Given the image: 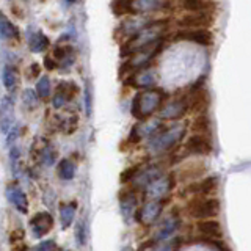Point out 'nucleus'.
Returning a JSON list of instances; mask_svg holds the SVG:
<instances>
[{"label": "nucleus", "mask_w": 251, "mask_h": 251, "mask_svg": "<svg viewBox=\"0 0 251 251\" xmlns=\"http://www.w3.org/2000/svg\"><path fill=\"white\" fill-rule=\"evenodd\" d=\"M165 100H167V94L160 88H155V86L146 91H140L132 99V116L140 121H145L154 112L160 110L165 105Z\"/></svg>", "instance_id": "f257e3e1"}, {"label": "nucleus", "mask_w": 251, "mask_h": 251, "mask_svg": "<svg viewBox=\"0 0 251 251\" xmlns=\"http://www.w3.org/2000/svg\"><path fill=\"white\" fill-rule=\"evenodd\" d=\"M185 130L187 127L184 124H175V126H171V127H165L157 133V135L149 138L148 149L155 154L171 151V149L176 148L180 143V140L184 138Z\"/></svg>", "instance_id": "f03ea898"}, {"label": "nucleus", "mask_w": 251, "mask_h": 251, "mask_svg": "<svg viewBox=\"0 0 251 251\" xmlns=\"http://www.w3.org/2000/svg\"><path fill=\"white\" fill-rule=\"evenodd\" d=\"M188 215L196 220H212L220 214V201L218 198H204V196H195L187 204Z\"/></svg>", "instance_id": "7ed1b4c3"}, {"label": "nucleus", "mask_w": 251, "mask_h": 251, "mask_svg": "<svg viewBox=\"0 0 251 251\" xmlns=\"http://www.w3.org/2000/svg\"><path fill=\"white\" fill-rule=\"evenodd\" d=\"M188 108H190V105H188V99L187 98L171 99L168 102H165V105L159 110L160 120H165V121L180 120V118L187 113Z\"/></svg>", "instance_id": "20e7f679"}, {"label": "nucleus", "mask_w": 251, "mask_h": 251, "mask_svg": "<svg viewBox=\"0 0 251 251\" xmlns=\"http://www.w3.org/2000/svg\"><path fill=\"white\" fill-rule=\"evenodd\" d=\"M176 184V179L173 175H165L160 179H157L155 182H152L146 188V196L151 201H159L162 198H165L170 192L171 188L175 187Z\"/></svg>", "instance_id": "39448f33"}, {"label": "nucleus", "mask_w": 251, "mask_h": 251, "mask_svg": "<svg viewBox=\"0 0 251 251\" xmlns=\"http://www.w3.org/2000/svg\"><path fill=\"white\" fill-rule=\"evenodd\" d=\"M214 22V16H212L209 11H202V13H190L182 16L177 21L179 27H185L187 30H198V28H204L212 25Z\"/></svg>", "instance_id": "423d86ee"}, {"label": "nucleus", "mask_w": 251, "mask_h": 251, "mask_svg": "<svg viewBox=\"0 0 251 251\" xmlns=\"http://www.w3.org/2000/svg\"><path fill=\"white\" fill-rule=\"evenodd\" d=\"M176 41H192L201 46H210L214 43V33L206 28L198 30H179L175 35Z\"/></svg>", "instance_id": "0eeeda50"}, {"label": "nucleus", "mask_w": 251, "mask_h": 251, "mask_svg": "<svg viewBox=\"0 0 251 251\" xmlns=\"http://www.w3.org/2000/svg\"><path fill=\"white\" fill-rule=\"evenodd\" d=\"M162 210H163L162 201H148L143 207L135 212L133 218H135V222H138L141 225H151L160 217Z\"/></svg>", "instance_id": "6e6552de"}, {"label": "nucleus", "mask_w": 251, "mask_h": 251, "mask_svg": "<svg viewBox=\"0 0 251 251\" xmlns=\"http://www.w3.org/2000/svg\"><path fill=\"white\" fill-rule=\"evenodd\" d=\"M185 152L196 155H207L212 152V141L207 135L195 133L185 141Z\"/></svg>", "instance_id": "1a4fd4ad"}, {"label": "nucleus", "mask_w": 251, "mask_h": 251, "mask_svg": "<svg viewBox=\"0 0 251 251\" xmlns=\"http://www.w3.org/2000/svg\"><path fill=\"white\" fill-rule=\"evenodd\" d=\"M77 93H78V88L75 82H61L52 98V105L55 108H61L68 100L73 99V96H75Z\"/></svg>", "instance_id": "9d476101"}, {"label": "nucleus", "mask_w": 251, "mask_h": 251, "mask_svg": "<svg viewBox=\"0 0 251 251\" xmlns=\"http://www.w3.org/2000/svg\"><path fill=\"white\" fill-rule=\"evenodd\" d=\"M30 226L36 237H44L53 227V218L49 212H38L35 217H31Z\"/></svg>", "instance_id": "9b49d317"}, {"label": "nucleus", "mask_w": 251, "mask_h": 251, "mask_svg": "<svg viewBox=\"0 0 251 251\" xmlns=\"http://www.w3.org/2000/svg\"><path fill=\"white\" fill-rule=\"evenodd\" d=\"M217 188H218V177L209 176L206 179L200 180V182H195L192 185H188L187 192L195 195V196H204V198H209V195L215 193Z\"/></svg>", "instance_id": "f8f14e48"}, {"label": "nucleus", "mask_w": 251, "mask_h": 251, "mask_svg": "<svg viewBox=\"0 0 251 251\" xmlns=\"http://www.w3.org/2000/svg\"><path fill=\"white\" fill-rule=\"evenodd\" d=\"M163 175V170L159 167V165H151V167H148L146 170L140 171L137 177H135V187L137 188H148L152 182H155L157 179H160Z\"/></svg>", "instance_id": "ddd939ff"}, {"label": "nucleus", "mask_w": 251, "mask_h": 251, "mask_svg": "<svg viewBox=\"0 0 251 251\" xmlns=\"http://www.w3.org/2000/svg\"><path fill=\"white\" fill-rule=\"evenodd\" d=\"M196 229L200 234L206 235L207 239H222L223 229L217 220H202V222L196 223Z\"/></svg>", "instance_id": "4468645a"}, {"label": "nucleus", "mask_w": 251, "mask_h": 251, "mask_svg": "<svg viewBox=\"0 0 251 251\" xmlns=\"http://www.w3.org/2000/svg\"><path fill=\"white\" fill-rule=\"evenodd\" d=\"M179 227V220L176 217H171V218H167L165 222L162 223V226L159 227V231L155 232L154 235V242L159 243V242H163L167 240L168 237H171L173 234L176 232V229Z\"/></svg>", "instance_id": "2eb2a0df"}, {"label": "nucleus", "mask_w": 251, "mask_h": 251, "mask_svg": "<svg viewBox=\"0 0 251 251\" xmlns=\"http://www.w3.org/2000/svg\"><path fill=\"white\" fill-rule=\"evenodd\" d=\"M137 204H138V198L135 195V190L126 192L124 196L121 195V210L126 220H129L130 215H135V212L138 210Z\"/></svg>", "instance_id": "dca6fc26"}, {"label": "nucleus", "mask_w": 251, "mask_h": 251, "mask_svg": "<svg viewBox=\"0 0 251 251\" xmlns=\"http://www.w3.org/2000/svg\"><path fill=\"white\" fill-rule=\"evenodd\" d=\"M28 47L31 52H43L49 47V38L43 31H35L28 36Z\"/></svg>", "instance_id": "f3484780"}, {"label": "nucleus", "mask_w": 251, "mask_h": 251, "mask_svg": "<svg viewBox=\"0 0 251 251\" xmlns=\"http://www.w3.org/2000/svg\"><path fill=\"white\" fill-rule=\"evenodd\" d=\"M75 209H77L75 202H65L60 206V220H61L63 229H68V227L71 226V223L74 222Z\"/></svg>", "instance_id": "a211bd4d"}, {"label": "nucleus", "mask_w": 251, "mask_h": 251, "mask_svg": "<svg viewBox=\"0 0 251 251\" xmlns=\"http://www.w3.org/2000/svg\"><path fill=\"white\" fill-rule=\"evenodd\" d=\"M10 200L13 202V206L18 209L21 214H27L28 210V201H27V196L24 193L21 188L14 187L13 190L10 192Z\"/></svg>", "instance_id": "6ab92c4d"}, {"label": "nucleus", "mask_w": 251, "mask_h": 251, "mask_svg": "<svg viewBox=\"0 0 251 251\" xmlns=\"http://www.w3.org/2000/svg\"><path fill=\"white\" fill-rule=\"evenodd\" d=\"M110 8H112L116 16H124L127 13H132V14L138 13L133 2H129V0H118V2H112L110 3Z\"/></svg>", "instance_id": "aec40b11"}, {"label": "nucleus", "mask_w": 251, "mask_h": 251, "mask_svg": "<svg viewBox=\"0 0 251 251\" xmlns=\"http://www.w3.org/2000/svg\"><path fill=\"white\" fill-rule=\"evenodd\" d=\"M182 6L187 11L193 13H202V11H210V8H214V2H204V0H185L182 2Z\"/></svg>", "instance_id": "412c9836"}, {"label": "nucleus", "mask_w": 251, "mask_h": 251, "mask_svg": "<svg viewBox=\"0 0 251 251\" xmlns=\"http://www.w3.org/2000/svg\"><path fill=\"white\" fill-rule=\"evenodd\" d=\"M0 35H2V39H11V38H18L19 31L13 24L6 19V16L2 14L0 16Z\"/></svg>", "instance_id": "4be33fe9"}, {"label": "nucleus", "mask_w": 251, "mask_h": 251, "mask_svg": "<svg viewBox=\"0 0 251 251\" xmlns=\"http://www.w3.org/2000/svg\"><path fill=\"white\" fill-rule=\"evenodd\" d=\"M58 176L63 180H71L75 176V165L68 159H63L58 163Z\"/></svg>", "instance_id": "5701e85b"}, {"label": "nucleus", "mask_w": 251, "mask_h": 251, "mask_svg": "<svg viewBox=\"0 0 251 251\" xmlns=\"http://www.w3.org/2000/svg\"><path fill=\"white\" fill-rule=\"evenodd\" d=\"M193 130H195L196 133H200V135H207V137H209V130H210V121H209L207 115L201 113L198 118H196L195 123H193Z\"/></svg>", "instance_id": "b1692460"}, {"label": "nucleus", "mask_w": 251, "mask_h": 251, "mask_svg": "<svg viewBox=\"0 0 251 251\" xmlns=\"http://www.w3.org/2000/svg\"><path fill=\"white\" fill-rule=\"evenodd\" d=\"M3 85L6 86V90L13 91L18 85V74H16L14 68L11 66H5L3 68Z\"/></svg>", "instance_id": "393cba45"}, {"label": "nucleus", "mask_w": 251, "mask_h": 251, "mask_svg": "<svg viewBox=\"0 0 251 251\" xmlns=\"http://www.w3.org/2000/svg\"><path fill=\"white\" fill-rule=\"evenodd\" d=\"M50 78L49 77H41L36 83V93L41 99H47L50 94Z\"/></svg>", "instance_id": "a878e982"}, {"label": "nucleus", "mask_w": 251, "mask_h": 251, "mask_svg": "<svg viewBox=\"0 0 251 251\" xmlns=\"http://www.w3.org/2000/svg\"><path fill=\"white\" fill-rule=\"evenodd\" d=\"M85 112L86 116H91L93 113V88L90 80L85 82Z\"/></svg>", "instance_id": "bb28decb"}, {"label": "nucleus", "mask_w": 251, "mask_h": 251, "mask_svg": "<svg viewBox=\"0 0 251 251\" xmlns=\"http://www.w3.org/2000/svg\"><path fill=\"white\" fill-rule=\"evenodd\" d=\"M140 171H141V165H132V167L126 168V170L121 173V177H120L121 184H126V182H129V180L135 179Z\"/></svg>", "instance_id": "cd10ccee"}, {"label": "nucleus", "mask_w": 251, "mask_h": 251, "mask_svg": "<svg viewBox=\"0 0 251 251\" xmlns=\"http://www.w3.org/2000/svg\"><path fill=\"white\" fill-rule=\"evenodd\" d=\"M75 237H77V243L78 245H85L86 243V229H85V222L80 220L75 226Z\"/></svg>", "instance_id": "c85d7f7f"}, {"label": "nucleus", "mask_w": 251, "mask_h": 251, "mask_svg": "<svg viewBox=\"0 0 251 251\" xmlns=\"http://www.w3.org/2000/svg\"><path fill=\"white\" fill-rule=\"evenodd\" d=\"M41 160H43L44 165H49V167H50V165H53L55 160H57V152H55L52 148H46L43 151V154H41Z\"/></svg>", "instance_id": "c756f323"}, {"label": "nucleus", "mask_w": 251, "mask_h": 251, "mask_svg": "<svg viewBox=\"0 0 251 251\" xmlns=\"http://www.w3.org/2000/svg\"><path fill=\"white\" fill-rule=\"evenodd\" d=\"M22 99H24V105L27 108H33L36 105V94L31 91V90H25L22 94Z\"/></svg>", "instance_id": "7c9ffc66"}, {"label": "nucleus", "mask_w": 251, "mask_h": 251, "mask_svg": "<svg viewBox=\"0 0 251 251\" xmlns=\"http://www.w3.org/2000/svg\"><path fill=\"white\" fill-rule=\"evenodd\" d=\"M69 52H71V47H60L57 46L53 49V58H57V60H69ZM69 63V61H68Z\"/></svg>", "instance_id": "2f4dec72"}, {"label": "nucleus", "mask_w": 251, "mask_h": 251, "mask_svg": "<svg viewBox=\"0 0 251 251\" xmlns=\"http://www.w3.org/2000/svg\"><path fill=\"white\" fill-rule=\"evenodd\" d=\"M204 242L209 243V245H212V247H215L218 251H231L229 245H227V243H225L222 239H206Z\"/></svg>", "instance_id": "473e14b6"}, {"label": "nucleus", "mask_w": 251, "mask_h": 251, "mask_svg": "<svg viewBox=\"0 0 251 251\" xmlns=\"http://www.w3.org/2000/svg\"><path fill=\"white\" fill-rule=\"evenodd\" d=\"M182 243V239L180 237H176V242H173V243H165V245L159 247V248H154L152 251H177L179 245Z\"/></svg>", "instance_id": "72a5a7b5"}, {"label": "nucleus", "mask_w": 251, "mask_h": 251, "mask_svg": "<svg viewBox=\"0 0 251 251\" xmlns=\"http://www.w3.org/2000/svg\"><path fill=\"white\" fill-rule=\"evenodd\" d=\"M55 250H57V247H55V242L53 240H46V242L39 243L35 251H55Z\"/></svg>", "instance_id": "f704fd0d"}, {"label": "nucleus", "mask_w": 251, "mask_h": 251, "mask_svg": "<svg viewBox=\"0 0 251 251\" xmlns=\"http://www.w3.org/2000/svg\"><path fill=\"white\" fill-rule=\"evenodd\" d=\"M129 140L132 143H138L141 140V133H140V126H133L132 130H130V135H129Z\"/></svg>", "instance_id": "c9c22d12"}, {"label": "nucleus", "mask_w": 251, "mask_h": 251, "mask_svg": "<svg viewBox=\"0 0 251 251\" xmlns=\"http://www.w3.org/2000/svg\"><path fill=\"white\" fill-rule=\"evenodd\" d=\"M39 71H41V68H39L38 63H31L30 68H28V74H30V78H33V77L39 75Z\"/></svg>", "instance_id": "e433bc0d"}, {"label": "nucleus", "mask_w": 251, "mask_h": 251, "mask_svg": "<svg viewBox=\"0 0 251 251\" xmlns=\"http://www.w3.org/2000/svg\"><path fill=\"white\" fill-rule=\"evenodd\" d=\"M44 66H46V69L52 71V69L57 68L58 65H57V61H55L52 57H46V58H44Z\"/></svg>", "instance_id": "4c0bfd02"}, {"label": "nucleus", "mask_w": 251, "mask_h": 251, "mask_svg": "<svg viewBox=\"0 0 251 251\" xmlns=\"http://www.w3.org/2000/svg\"><path fill=\"white\" fill-rule=\"evenodd\" d=\"M18 127H14L11 132H10V137H8V143H11V141H14L16 140V137H18Z\"/></svg>", "instance_id": "58836bf2"}]
</instances>
